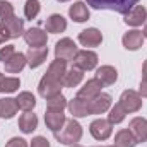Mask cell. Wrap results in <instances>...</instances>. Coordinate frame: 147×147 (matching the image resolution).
I'll return each instance as SVG.
<instances>
[{
  "mask_svg": "<svg viewBox=\"0 0 147 147\" xmlns=\"http://www.w3.org/2000/svg\"><path fill=\"white\" fill-rule=\"evenodd\" d=\"M77 45L70 38H63L55 45V58L63 60V62H72L77 55Z\"/></svg>",
  "mask_w": 147,
  "mask_h": 147,
  "instance_id": "4",
  "label": "cell"
},
{
  "mask_svg": "<svg viewBox=\"0 0 147 147\" xmlns=\"http://www.w3.org/2000/svg\"><path fill=\"white\" fill-rule=\"evenodd\" d=\"M123 21H125V24L134 26V28L142 26L147 21V9L144 5H135L134 9H130V10L125 14V19H123Z\"/></svg>",
  "mask_w": 147,
  "mask_h": 147,
  "instance_id": "9",
  "label": "cell"
},
{
  "mask_svg": "<svg viewBox=\"0 0 147 147\" xmlns=\"http://www.w3.org/2000/svg\"><path fill=\"white\" fill-rule=\"evenodd\" d=\"M70 147H82V146H79V144H74V146H70Z\"/></svg>",
  "mask_w": 147,
  "mask_h": 147,
  "instance_id": "40",
  "label": "cell"
},
{
  "mask_svg": "<svg viewBox=\"0 0 147 147\" xmlns=\"http://www.w3.org/2000/svg\"><path fill=\"white\" fill-rule=\"evenodd\" d=\"M108 147H116V146H108Z\"/></svg>",
  "mask_w": 147,
  "mask_h": 147,
  "instance_id": "42",
  "label": "cell"
},
{
  "mask_svg": "<svg viewBox=\"0 0 147 147\" xmlns=\"http://www.w3.org/2000/svg\"><path fill=\"white\" fill-rule=\"evenodd\" d=\"M21 86L17 77H5L0 74V92H16Z\"/></svg>",
  "mask_w": 147,
  "mask_h": 147,
  "instance_id": "29",
  "label": "cell"
},
{
  "mask_svg": "<svg viewBox=\"0 0 147 147\" xmlns=\"http://www.w3.org/2000/svg\"><path fill=\"white\" fill-rule=\"evenodd\" d=\"M87 5L92 9L101 10H113L118 14H127L130 9H134L140 0H86Z\"/></svg>",
  "mask_w": 147,
  "mask_h": 147,
  "instance_id": "2",
  "label": "cell"
},
{
  "mask_svg": "<svg viewBox=\"0 0 147 147\" xmlns=\"http://www.w3.org/2000/svg\"><path fill=\"white\" fill-rule=\"evenodd\" d=\"M17 103H16V99H12V98H5V99H0V118H3V120H9V118H12L16 113H17Z\"/></svg>",
  "mask_w": 147,
  "mask_h": 147,
  "instance_id": "25",
  "label": "cell"
},
{
  "mask_svg": "<svg viewBox=\"0 0 147 147\" xmlns=\"http://www.w3.org/2000/svg\"><path fill=\"white\" fill-rule=\"evenodd\" d=\"M14 16V5L10 2H5V0H0V19H9Z\"/></svg>",
  "mask_w": 147,
  "mask_h": 147,
  "instance_id": "32",
  "label": "cell"
},
{
  "mask_svg": "<svg viewBox=\"0 0 147 147\" xmlns=\"http://www.w3.org/2000/svg\"><path fill=\"white\" fill-rule=\"evenodd\" d=\"M142 34H144V38H147V22H146V28H144V31H142Z\"/></svg>",
  "mask_w": 147,
  "mask_h": 147,
  "instance_id": "39",
  "label": "cell"
},
{
  "mask_svg": "<svg viewBox=\"0 0 147 147\" xmlns=\"http://www.w3.org/2000/svg\"><path fill=\"white\" fill-rule=\"evenodd\" d=\"M46 57H48V48H46V46H39V48L29 46V50H28V53H26L28 65H29L31 69L41 67V65L46 62Z\"/></svg>",
  "mask_w": 147,
  "mask_h": 147,
  "instance_id": "11",
  "label": "cell"
},
{
  "mask_svg": "<svg viewBox=\"0 0 147 147\" xmlns=\"http://www.w3.org/2000/svg\"><path fill=\"white\" fill-rule=\"evenodd\" d=\"M118 103L121 105L123 110L127 111V115L128 113H137V111L142 108V98H140V94L137 91H132V89L123 91Z\"/></svg>",
  "mask_w": 147,
  "mask_h": 147,
  "instance_id": "5",
  "label": "cell"
},
{
  "mask_svg": "<svg viewBox=\"0 0 147 147\" xmlns=\"http://www.w3.org/2000/svg\"><path fill=\"white\" fill-rule=\"evenodd\" d=\"M16 53V48H14V45H7V46H3V48H0V62H7L12 55Z\"/></svg>",
  "mask_w": 147,
  "mask_h": 147,
  "instance_id": "33",
  "label": "cell"
},
{
  "mask_svg": "<svg viewBox=\"0 0 147 147\" xmlns=\"http://www.w3.org/2000/svg\"><path fill=\"white\" fill-rule=\"evenodd\" d=\"M5 147H28V142H26L24 139H21V137H12V139L5 144Z\"/></svg>",
  "mask_w": 147,
  "mask_h": 147,
  "instance_id": "34",
  "label": "cell"
},
{
  "mask_svg": "<svg viewBox=\"0 0 147 147\" xmlns=\"http://www.w3.org/2000/svg\"><path fill=\"white\" fill-rule=\"evenodd\" d=\"M142 80H147V60L142 65Z\"/></svg>",
  "mask_w": 147,
  "mask_h": 147,
  "instance_id": "38",
  "label": "cell"
},
{
  "mask_svg": "<svg viewBox=\"0 0 147 147\" xmlns=\"http://www.w3.org/2000/svg\"><path fill=\"white\" fill-rule=\"evenodd\" d=\"M115 146L116 147H135L137 146V140L134 139V135L130 134V130H120L116 135H115Z\"/></svg>",
  "mask_w": 147,
  "mask_h": 147,
  "instance_id": "27",
  "label": "cell"
},
{
  "mask_svg": "<svg viewBox=\"0 0 147 147\" xmlns=\"http://www.w3.org/2000/svg\"><path fill=\"white\" fill-rule=\"evenodd\" d=\"M96 79L103 84V86H113L118 79V72L115 67L111 65H103L96 70Z\"/></svg>",
  "mask_w": 147,
  "mask_h": 147,
  "instance_id": "18",
  "label": "cell"
},
{
  "mask_svg": "<svg viewBox=\"0 0 147 147\" xmlns=\"http://www.w3.org/2000/svg\"><path fill=\"white\" fill-rule=\"evenodd\" d=\"M7 39H10V34H9V31H7V28L0 22V45L5 43Z\"/></svg>",
  "mask_w": 147,
  "mask_h": 147,
  "instance_id": "36",
  "label": "cell"
},
{
  "mask_svg": "<svg viewBox=\"0 0 147 147\" xmlns=\"http://www.w3.org/2000/svg\"><path fill=\"white\" fill-rule=\"evenodd\" d=\"M55 139L60 142V144H65V146H74L77 144L80 139H82V127L77 120H67L65 125L55 132Z\"/></svg>",
  "mask_w": 147,
  "mask_h": 147,
  "instance_id": "1",
  "label": "cell"
},
{
  "mask_svg": "<svg viewBox=\"0 0 147 147\" xmlns=\"http://www.w3.org/2000/svg\"><path fill=\"white\" fill-rule=\"evenodd\" d=\"M28 63V58L24 53H14L3 65H5V72L9 74H19Z\"/></svg>",
  "mask_w": 147,
  "mask_h": 147,
  "instance_id": "19",
  "label": "cell"
},
{
  "mask_svg": "<svg viewBox=\"0 0 147 147\" xmlns=\"http://www.w3.org/2000/svg\"><path fill=\"white\" fill-rule=\"evenodd\" d=\"M82 79H84V72L74 65L72 69H67V72H65L63 87H75V86H79L82 82Z\"/></svg>",
  "mask_w": 147,
  "mask_h": 147,
  "instance_id": "24",
  "label": "cell"
},
{
  "mask_svg": "<svg viewBox=\"0 0 147 147\" xmlns=\"http://www.w3.org/2000/svg\"><path fill=\"white\" fill-rule=\"evenodd\" d=\"M72 62L74 65L77 69H80L82 72L84 70H92L98 65V55L94 51H91V50H79Z\"/></svg>",
  "mask_w": 147,
  "mask_h": 147,
  "instance_id": "7",
  "label": "cell"
},
{
  "mask_svg": "<svg viewBox=\"0 0 147 147\" xmlns=\"http://www.w3.org/2000/svg\"><path fill=\"white\" fill-rule=\"evenodd\" d=\"M45 28L48 33H53V34H58V33H63L67 29V19L60 14H51L46 22H45Z\"/></svg>",
  "mask_w": 147,
  "mask_h": 147,
  "instance_id": "17",
  "label": "cell"
},
{
  "mask_svg": "<svg viewBox=\"0 0 147 147\" xmlns=\"http://www.w3.org/2000/svg\"><path fill=\"white\" fill-rule=\"evenodd\" d=\"M128 130H130V134L134 135V139L137 140V144H139V142H146L147 140V120L146 118L135 116V118L130 121Z\"/></svg>",
  "mask_w": 147,
  "mask_h": 147,
  "instance_id": "12",
  "label": "cell"
},
{
  "mask_svg": "<svg viewBox=\"0 0 147 147\" xmlns=\"http://www.w3.org/2000/svg\"><path fill=\"white\" fill-rule=\"evenodd\" d=\"M57 2H69V0H57Z\"/></svg>",
  "mask_w": 147,
  "mask_h": 147,
  "instance_id": "41",
  "label": "cell"
},
{
  "mask_svg": "<svg viewBox=\"0 0 147 147\" xmlns=\"http://www.w3.org/2000/svg\"><path fill=\"white\" fill-rule=\"evenodd\" d=\"M67 108L70 111V115H74V118H84V116L89 115V111H87V101L82 99V98H77V96L74 98L72 101H69Z\"/></svg>",
  "mask_w": 147,
  "mask_h": 147,
  "instance_id": "22",
  "label": "cell"
},
{
  "mask_svg": "<svg viewBox=\"0 0 147 147\" xmlns=\"http://www.w3.org/2000/svg\"><path fill=\"white\" fill-rule=\"evenodd\" d=\"M144 34H142V31H139V29H132V31H128V33H125L123 38H121V43H123V46L127 48V50H130V51H135V50H139L142 45H144Z\"/></svg>",
  "mask_w": 147,
  "mask_h": 147,
  "instance_id": "14",
  "label": "cell"
},
{
  "mask_svg": "<svg viewBox=\"0 0 147 147\" xmlns=\"http://www.w3.org/2000/svg\"><path fill=\"white\" fill-rule=\"evenodd\" d=\"M79 43H80L82 46H87V48H91V46H99V45L103 43V34H101V31L96 29V28L84 29V31L79 33Z\"/></svg>",
  "mask_w": 147,
  "mask_h": 147,
  "instance_id": "10",
  "label": "cell"
},
{
  "mask_svg": "<svg viewBox=\"0 0 147 147\" xmlns=\"http://www.w3.org/2000/svg\"><path fill=\"white\" fill-rule=\"evenodd\" d=\"M86 101H87L89 115H103L111 108V96L106 92H99L92 99H86Z\"/></svg>",
  "mask_w": 147,
  "mask_h": 147,
  "instance_id": "6",
  "label": "cell"
},
{
  "mask_svg": "<svg viewBox=\"0 0 147 147\" xmlns=\"http://www.w3.org/2000/svg\"><path fill=\"white\" fill-rule=\"evenodd\" d=\"M2 24L7 28L10 38H19L21 34H24V21L19 19V17H16V16H12L9 19H3Z\"/></svg>",
  "mask_w": 147,
  "mask_h": 147,
  "instance_id": "21",
  "label": "cell"
},
{
  "mask_svg": "<svg viewBox=\"0 0 147 147\" xmlns=\"http://www.w3.org/2000/svg\"><path fill=\"white\" fill-rule=\"evenodd\" d=\"M16 103H17V108H19V110L31 111L34 106H36V98H34L31 92L24 91V92H21V94L16 98Z\"/></svg>",
  "mask_w": 147,
  "mask_h": 147,
  "instance_id": "26",
  "label": "cell"
},
{
  "mask_svg": "<svg viewBox=\"0 0 147 147\" xmlns=\"http://www.w3.org/2000/svg\"><path fill=\"white\" fill-rule=\"evenodd\" d=\"M24 41L33 48H39V46H46L48 36L46 31H43L41 28H31L24 33Z\"/></svg>",
  "mask_w": 147,
  "mask_h": 147,
  "instance_id": "13",
  "label": "cell"
},
{
  "mask_svg": "<svg viewBox=\"0 0 147 147\" xmlns=\"http://www.w3.org/2000/svg\"><path fill=\"white\" fill-rule=\"evenodd\" d=\"M67 105H69V101L65 99V96L62 92L46 99V110L48 111H63L67 108Z\"/></svg>",
  "mask_w": 147,
  "mask_h": 147,
  "instance_id": "28",
  "label": "cell"
},
{
  "mask_svg": "<svg viewBox=\"0 0 147 147\" xmlns=\"http://www.w3.org/2000/svg\"><path fill=\"white\" fill-rule=\"evenodd\" d=\"M65 121H67V118H65L63 111H46V115H45V123L53 134L58 132L65 125Z\"/></svg>",
  "mask_w": 147,
  "mask_h": 147,
  "instance_id": "16",
  "label": "cell"
},
{
  "mask_svg": "<svg viewBox=\"0 0 147 147\" xmlns=\"http://www.w3.org/2000/svg\"><path fill=\"white\" fill-rule=\"evenodd\" d=\"M69 16L72 17L75 22H86L91 14H89V9H87V5L84 2H75L69 9Z\"/></svg>",
  "mask_w": 147,
  "mask_h": 147,
  "instance_id": "23",
  "label": "cell"
},
{
  "mask_svg": "<svg viewBox=\"0 0 147 147\" xmlns=\"http://www.w3.org/2000/svg\"><path fill=\"white\" fill-rule=\"evenodd\" d=\"M125 116H127V111L121 108V105H120V103H116V105L110 110L108 121H110L111 125H115V123H121V121L125 120Z\"/></svg>",
  "mask_w": 147,
  "mask_h": 147,
  "instance_id": "31",
  "label": "cell"
},
{
  "mask_svg": "<svg viewBox=\"0 0 147 147\" xmlns=\"http://www.w3.org/2000/svg\"><path fill=\"white\" fill-rule=\"evenodd\" d=\"M39 10H41V3L38 0H26V3H24V16H26V19H29V21L36 19Z\"/></svg>",
  "mask_w": 147,
  "mask_h": 147,
  "instance_id": "30",
  "label": "cell"
},
{
  "mask_svg": "<svg viewBox=\"0 0 147 147\" xmlns=\"http://www.w3.org/2000/svg\"><path fill=\"white\" fill-rule=\"evenodd\" d=\"M17 125L24 134H33L38 128V116L33 111H24V115H21Z\"/></svg>",
  "mask_w": 147,
  "mask_h": 147,
  "instance_id": "20",
  "label": "cell"
},
{
  "mask_svg": "<svg viewBox=\"0 0 147 147\" xmlns=\"http://www.w3.org/2000/svg\"><path fill=\"white\" fill-rule=\"evenodd\" d=\"M62 87H63V82L62 80L51 77L50 74H45L41 77L39 84H38V92H39V96H43L45 99H48V98H53V96L60 94Z\"/></svg>",
  "mask_w": 147,
  "mask_h": 147,
  "instance_id": "3",
  "label": "cell"
},
{
  "mask_svg": "<svg viewBox=\"0 0 147 147\" xmlns=\"http://www.w3.org/2000/svg\"><path fill=\"white\" fill-rule=\"evenodd\" d=\"M89 132H91V135L96 140H106L111 135V132H113V125H111L108 120L98 118V120H94L89 125Z\"/></svg>",
  "mask_w": 147,
  "mask_h": 147,
  "instance_id": "8",
  "label": "cell"
},
{
  "mask_svg": "<svg viewBox=\"0 0 147 147\" xmlns=\"http://www.w3.org/2000/svg\"><path fill=\"white\" fill-rule=\"evenodd\" d=\"M31 147H50V142H48V139H46V137L38 135V137H34V139H33Z\"/></svg>",
  "mask_w": 147,
  "mask_h": 147,
  "instance_id": "35",
  "label": "cell"
},
{
  "mask_svg": "<svg viewBox=\"0 0 147 147\" xmlns=\"http://www.w3.org/2000/svg\"><path fill=\"white\" fill-rule=\"evenodd\" d=\"M139 94H140V98H147V80H142V82H140Z\"/></svg>",
  "mask_w": 147,
  "mask_h": 147,
  "instance_id": "37",
  "label": "cell"
},
{
  "mask_svg": "<svg viewBox=\"0 0 147 147\" xmlns=\"http://www.w3.org/2000/svg\"><path fill=\"white\" fill-rule=\"evenodd\" d=\"M103 89V84L94 77V79H89L77 92V98H82V99H92L94 96H98Z\"/></svg>",
  "mask_w": 147,
  "mask_h": 147,
  "instance_id": "15",
  "label": "cell"
}]
</instances>
